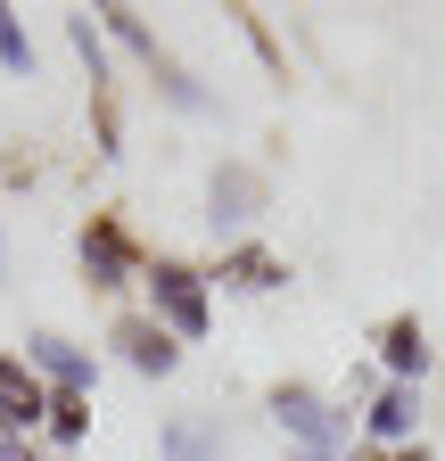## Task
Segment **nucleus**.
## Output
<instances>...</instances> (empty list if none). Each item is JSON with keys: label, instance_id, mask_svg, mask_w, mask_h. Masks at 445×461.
Returning a JSON list of instances; mask_svg holds the SVG:
<instances>
[{"label": "nucleus", "instance_id": "obj_11", "mask_svg": "<svg viewBox=\"0 0 445 461\" xmlns=\"http://www.w3.org/2000/svg\"><path fill=\"white\" fill-rule=\"evenodd\" d=\"M157 453L165 461H232V445H222L214 420H165L157 429Z\"/></svg>", "mask_w": 445, "mask_h": 461}, {"label": "nucleus", "instance_id": "obj_5", "mask_svg": "<svg viewBox=\"0 0 445 461\" xmlns=\"http://www.w3.org/2000/svg\"><path fill=\"white\" fill-rule=\"evenodd\" d=\"M25 371H33L50 395H91V387H99L91 346H75V338H59V330H33V338H25Z\"/></svg>", "mask_w": 445, "mask_h": 461}, {"label": "nucleus", "instance_id": "obj_7", "mask_svg": "<svg viewBox=\"0 0 445 461\" xmlns=\"http://www.w3.org/2000/svg\"><path fill=\"white\" fill-rule=\"evenodd\" d=\"M107 346H116L124 371H141V379H174V371H182V338H174V330H157L149 313H116Z\"/></svg>", "mask_w": 445, "mask_h": 461}, {"label": "nucleus", "instance_id": "obj_10", "mask_svg": "<svg viewBox=\"0 0 445 461\" xmlns=\"http://www.w3.org/2000/svg\"><path fill=\"white\" fill-rule=\"evenodd\" d=\"M379 363H387V379H396V387H421L429 379V330H421V313H387L379 321Z\"/></svg>", "mask_w": 445, "mask_h": 461}, {"label": "nucleus", "instance_id": "obj_18", "mask_svg": "<svg viewBox=\"0 0 445 461\" xmlns=\"http://www.w3.org/2000/svg\"><path fill=\"white\" fill-rule=\"evenodd\" d=\"M0 461H41V453H33V437H0Z\"/></svg>", "mask_w": 445, "mask_h": 461}, {"label": "nucleus", "instance_id": "obj_19", "mask_svg": "<svg viewBox=\"0 0 445 461\" xmlns=\"http://www.w3.org/2000/svg\"><path fill=\"white\" fill-rule=\"evenodd\" d=\"M387 461H429V445H404V453H387Z\"/></svg>", "mask_w": 445, "mask_h": 461}, {"label": "nucleus", "instance_id": "obj_16", "mask_svg": "<svg viewBox=\"0 0 445 461\" xmlns=\"http://www.w3.org/2000/svg\"><path fill=\"white\" fill-rule=\"evenodd\" d=\"M0 67L9 75H33V33H25V17L0 0Z\"/></svg>", "mask_w": 445, "mask_h": 461}, {"label": "nucleus", "instance_id": "obj_8", "mask_svg": "<svg viewBox=\"0 0 445 461\" xmlns=\"http://www.w3.org/2000/svg\"><path fill=\"white\" fill-rule=\"evenodd\" d=\"M206 288H222V297H272V288H289V264L272 256L264 240H240V248H222V264L206 272Z\"/></svg>", "mask_w": 445, "mask_h": 461}, {"label": "nucleus", "instance_id": "obj_2", "mask_svg": "<svg viewBox=\"0 0 445 461\" xmlns=\"http://www.w3.org/2000/svg\"><path fill=\"white\" fill-rule=\"evenodd\" d=\"M264 412H272V429L289 437V453H347V437H355V412L330 403L322 387H305V379L264 387Z\"/></svg>", "mask_w": 445, "mask_h": 461}, {"label": "nucleus", "instance_id": "obj_4", "mask_svg": "<svg viewBox=\"0 0 445 461\" xmlns=\"http://www.w3.org/2000/svg\"><path fill=\"white\" fill-rule=\"evenodd\" d=\"M272 206V173L264 165H248V157H222L214 173H206V222H214V240H248L256 230V214Z\"/></svg>", "mask_w": 445, "mask_h": 461}, {"label": "nucleus", "instance_id": "obj_17", "mask_svg": "<svg viewBox=\"0 0 445 461\" xmlns=\"http://www.w3.org/2000/svg\"><path fill=\"white\" fill-rule=\"evenodd\" d=\"M91 124H99V157H124V115H116V99H99Z\"/></svg>", "mask_w": 445, "mask_h": 461}, {"label": "nucleus", "instance_id": "obj_12", "mask_svg": "<svg viewBox=\"0 0 445 461\" xmlns=\"http://www.w3.org/2000/svg\"><path fill=\"white\" fill-rule=\"evenodd\" d=\"M67 41H75V58H83V75H91V91L107 99V75H116V50H107L99 17H91V9H67Z\"/></svg>", "mask_w": 445, "mask_h": 461}, {"label": "nucleus", "instance_id": "obj_20", "mask_svg": "<svg viewBox=\"0 0 445 461\" xmlns=\"http://www.w3.org/2000/svg\"><path fill=\"white\" fill-rule=\"evenodd\" d=\"M339 461H387V453H371V445H355V453H339Z\"/></svg>", "mask_w": 445, "mask_h": 461}, {"label": "nucleus", "instance_id": "obj_14", "mask_svg": "<svg viewBox=\"0 0 445 461\" xmlns=\"http://www.w3.org/2000/svg\"><path fill=\"white\" fill-rule=\"evenodd\" d=\"M99 33H107V50H124V58H141V67H157V33H149L141 9H99Z\"/></svg>", "mask_w": 445, "mask_h": 461}, {"label": "nucleus", "instance_id": "obj_15", "mask_svg": "<svg viewBox=\"0 0 445 461\" xmlns=\"http://www.w3.org/2000/svg\"><path fill=\"white\" fill-rule=\"evenodd\" d=\"M59 445H83L91 437V395H50V420H41Z\"/></svg>", "mask_w": 445, "mask_h": 461}, {"label": "nucleus", "instance_id": "obj_22", "mask_svg": "<svg viewBox=\"0 0 445 461\" xmlns=\"http://www.w3.org/2000/svg\"><path fill=\"white\" fill-rule=\"evenodd\" d=\"M0 280H9V248H0Z\"/></svg>", "mask_w": 445, "mask_h": 461}, {"label": "nucleus", "instance_id": "obj_6", "mask_svg": "<svg viewBox=\"0 0 445 461\" xmlns=\"http://www.w3.org/2000/svg\"><path fill=\"white\" fill-rule=\"evenodd\" d=\"M421 412H429V403H421V387H396V379H387L371 403H363V445L371 453H404V445H421Z\"/></svg>", "mask_w": 445, "mask_h": 461}, {"label": "nucleus", "instance_id": "obj_1", "mask_svg": "<svg viewBox=\"0 0 445 461\" xmlns=\"http://www.w3.org/2000/svg\"><path fill=\"white\" fill-rule=\"evenodd\" d=\"M141 288H149V305H141V313H149L157 330H174L182 346H198V338L214 330V288H206L198 264H182V256H149Z\"/></svg>", "mask_w": 445, "mask_h": 461}, {"label": "nucleus", "instance_id": "obj_3", "mask_svg": "<svg viewBox=\"0 0 445 461\" xmlns=\"http://www.w3.org/2000/svg\"><path fill=\"white\" fill-rule=\"evenodd\" d=\"M75 264H83V288H99V297H124V288H141V272H149L141 240H132L116 214H91L75 230Z\"/></svg>", "mask_w": 445, "mask_h": 461}, {"label": "nucleus", "instance_id": "obj_9", "mask_svg": "<svg viewBox=\"0 0 445 461\" xmlns=\"http://www.w3.org/2000/svg\"><path fill=\"white\" fill-rule=\"evenodd\" d=\"M50 420V387L25 371V355H0V437H33Z\"/></svg>", "mask_w": 445, "mask_h": 461}, {"label": "nucleus", "instance_id": "obj_13", "mask_svg": "<svg viewBox=\"0 0 445 461\" xmlns=\"http://www.w3.org/2000/svg\"><path fill=\"white\" fill-rule=\"evenodd\" d=\"M149 83L165 91V107H174V115H206V107H214V99H206V83H190V67H182V58H165V50H157Z\"/></svg>", "mask_w": 445, "mask_h": 461}, {"label": "nucleus", "instance_id": "obj_21", "mask_svg": "<svg viewBox=\"0 0 445 461\" xmlns=\"http://www.w3.org/2000/svg\"><path fill=\"white\" fill-rule=\"evenodd\" d=\"M289 461H339V453H289Z\"/></svg>", "mask_w": 445, "mask_h": 461}]
</instances>
